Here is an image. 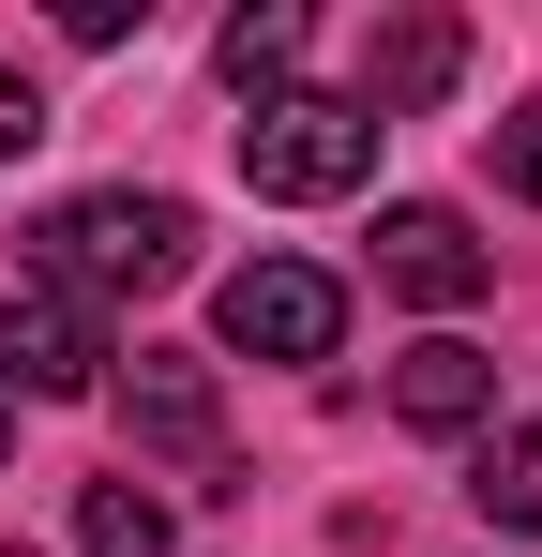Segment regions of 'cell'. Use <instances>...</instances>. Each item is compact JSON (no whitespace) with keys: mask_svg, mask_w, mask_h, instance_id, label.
Wrapping results in <instances>:
<instances>
[{"mask_svg":"<svg viewBox=\"0 0 542 557\" xmlns=\"http://www.w3.org/2000/svg\"><path fill=\"white\" fill-rule=\"evenodd\" d=\"M106 392V317L61 286H0V407H76Z\"/></svg>","mask_w":542,"mask_h":557,"instance_id":"obj_4","label":"cell"},{"mask_svg":"<svg viewBox=\"0 0 542 557\" xmlns=\"http://www.w3.org/2000/svg\"><path fill=\"white\" fill-rule=\"evenodd\" d=\"M211 61H226L242 91H286V76H301V15H286V0H257V15H226V46H211Z\"/></svg>","mask_w":542,"mask_h":557,"instance_id":"obj_11","label":"cell"},{"mask_svg":"<svg viewBox=\"0 0 542 557\" xmlns=\"http://www.w3.org/2000/svg\"><path fill=\"white\" fill-rule=\"evenodd\" d=\"M482 151H497V196H528V211H542V106L482 121Z\"/></svg>","mask_w":542,"mask_h":557,"instance_id":"obj_12","label":"cell"},{"mask_svg":"<svg viewBox=\"0 0 542 557\" xmlns=\"http://www.w3.org/2000/svg\"><path fill=\"white\" fill-rule=\"evenodd\" d=\"M76 557H181L151 482H76Z\"/></svg>","mask_w":542,"mask_h":557,"instance_id":"obj_9","label":"cell"},{"mask_svg":"<svg viewBox=\"0 0 542 557\" xmlns=\"http://www.w3.org/2000/svg\"><path fill=\"white\" fill-rule=\"evenodd\" d=\"M106 392H121L136 453H167V467H211V453H226V392H211V362H181V347H136Z\"/></svg>","mask_w":542,"mask_h":557,"instance_id":"obj_6","label":"cell"},{"mask_svg":"<svg viewBox=\"0 0 542 557\" xmlns=\"http://www.w3.org/2000/svg\"><path fill=\"white\" fill-rule=\"evenodd\" d=\"M377 136H392V121H361L347 91H257L242 182L286 196V211H317V196H361V182H377Z\"/></svg>","mask_w":542,"mask_h":557,"instance_id":"obj_2","label":"cell"},{"mask_svg":"<svg viewBox=\"0 0 542 557\" xmlns=\"http://www.w3.org/2000/svg\"><path fill=\"white\" fill-rule=\"evenodd\" d=\"M0 453H15V407H0Z\"/></svg>","mask_w":542,"mask_h":557,"instance_id":"obj_14","label":"cell"},{"mask_svg":"<svg viewBox=\"0 0 542 557\" xmlns=\"http://www.w3.org/2000/svg\"><path fill=\"white\" fill-rule=\"evenodd\" d=\"M196 272V211L181 196H136V182H106V196H61L46 226H30V286H61V301H151V286Z\"/></svg>","mask_w":542,"mask_h":557,"instance_id":"obj_1","label":"cell"},{"mask_svg":"<svg viewBox=\"0 0 542 557\" xmlns=\"http://www.w3.org/2000/svg\"><path fill=\"white\" fill-rule=\"evenodd\" d=\"M467 497H482V528H542V437L482 422V453H467Z\"/></svg>","mask_w":542,"mask_h":557,"instance_id":"obj_10","label":"cell"},{"mask_svg":"<svg viewBox=\"0 0 542 557\" xmlns=\"http://www.w3.org/2000/svg\"><path fill=\"white\" fill-rule=\"evenodd\" d=\"M0 557H30V543H0Z\"/></svg>","mask_w":542,"mask_h":557,"instance_id":"obj_15","label":"cell"},{"mask_svg":"<svg viewBox=\"0 0 542 557\" xmlns=\"http://www.w3.org/2000/svg\"><path fill=\"white\" fill-rule=\"evenodd\" d=\"M392 422H422V437H482V422H497V362H482L467 332H422V347L392 362Z\"/></svg>","mask_w":542,"mask_h":557,"instance_id":"obj_8","label":"cell"},{"mask_svg":"<svg viewBox=\"0 0 542 557\" xmlns=\"http://www.w3.org/2000/svg\"><path fill=\"white\" fill-rule=\"evenodd\" d=\"M377 286H407V301L467 317V301L497 286V257L467 242V211H438V196H392V211H377Z\"/></svg>","mask_w":542,"mask_h":557,"instance_id":"obj_5","label":"cell"},{"mask_svg":"<svg viewBox=\"0 0 542 557\" xmlns=\"http://www.w3.org/2000/svg\"><path fill=\"white\" fill-rule=\"evenodd\" d=\"M452 76H467V30H452V15H377V30H361V121H392V106H438Z\"/></svg>","mask_w":542,"mask_h":557,"instance_id":"obj_7","label":"cell"},{"mask_svg":"<svg viewBox=\"0 0 542 557\" xmlns=\"http://www.w3.org/2000/svg\"><path fill=\"white\" fill-rule=\"evenodd\" d=\"M30 136H46V91H30V76H15V61H0V166H15V151H30Z\"/></svg>","mask_w":542,"mask_h":557,"instance_id":"obj_13","label":"cell"},{"mask_svg":"<svg viewBox=\"0 0 542 557\" xmlns=\"http://www.w3.org/2000/svg\"><path fill=\"white\" fill-rule=\"evenodd\" d=\"M211 332H226L242 362H332V347H347V286L317 272V257H242L226 301H211Z\"/></svg>","mask_w":542,"mask_h":557,"instance_id":"obj_3","label":"cell"}]
</instances>
